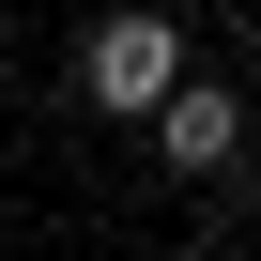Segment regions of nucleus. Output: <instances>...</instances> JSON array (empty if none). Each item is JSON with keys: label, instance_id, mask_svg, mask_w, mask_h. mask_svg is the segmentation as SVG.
I'll return each instance as SVG.
<instances>
[{"label": "nucleus", "instance_id": "2", "mask_svg": "<svg viewBox=\"0 0 261 261\" xmlns=\"http://www.w3.org/2000/svg\"><path fill=\"white\" fill-rule=\"evenodd\" d=\"M154 139H169V169H230V154H246V92H230V77H185V92L154 108Z\"/></svg>", "mask_w": 261, "mask_h": 261}, {"label": "nucleus", "instance_id": "1", "mask_svg": "<svg viewBox=\"0 0 261 261\" xmlns=\"http://www.w3.org/2000/svg\"><path fill=\"white\" fill-rule=\"evenodd\" d=\"M77 92H92V108H123V123H154V108L185 92V31L154 16V0L92 16V46H77Z\"/></svg>", "mask_w": 261, "mask_h": 261}]
</instances>
